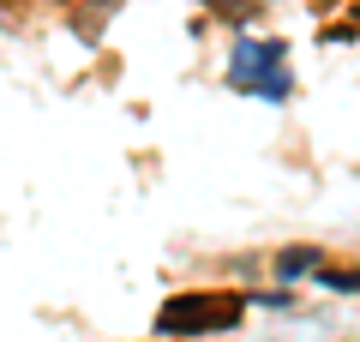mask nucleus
I'll return each mask as SVG.
<instances>
[{
    "mask_svg": "<svg viewBox=\"0 0 360 342\" xmlns=\"http://www.w3.org/2000/svg\"><path fill=\"white\" fill-rule=\"evenodd\" d=\"M240 318H246V294L198 289V294H174L156 312V336H217V330H234Z\"/></svg>",
    "mask_w": 360,
    "mask_h": 342,
    "instance_id": "obj_1",
    "label": "nucleus"
},
{
    "mask_svg": "<svg viewBox=\"0 0 360 342\" xmlns=\"http://www.w3.org/2000/svg\"><path fill=\"white\" fill-rule=\"evenodd\" d=\"M276 270H283V282H295V277H312V270H319V246H288V253L276 258Z\"/></svg>",
    "mask_w": 360,
    "mask_h": 342,
    "instance_id": "obj_3",
    "label": "nucleus"
},
{
    "mask_svg": "<svg viewBox=\"0 0 360 342\" xmlns=\"http://www.w3.org/2000/svg\"><path fill=\"white\" fill-rule=\"evenodd\" d=\"M229 78H234V90L283 102L295 90V78H288V42H240L234 61H229Z\"/></svg>",
    "mask_w": 360,
    "mask_h": 342,
    "instance_id": "obj_2",
    "label": "nucleus"
},
{
    "mask_svg": "<svg viewBox=\"0 0 360 342\" xmlns=\"http://www.w3.org/2000/svg\"><path fill=\"white\" fill-rule=\"evenodd\" d=\"M319 282L336 289V294H348V289H360V270H319Z\"/></svg>",
    "mask_w": 360,
    "mask_h": 342,
    "instance_id": "obj_4",
    "label": "nucleus"
}]
</instances>
